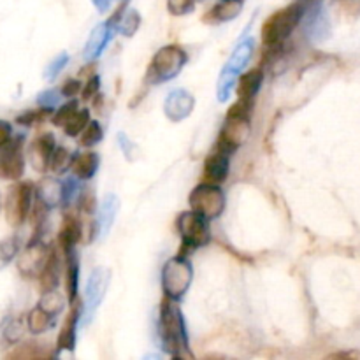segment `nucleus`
Wrapping results in <instances>:
<instances>
[{
  "mask_svg": "<svg viewBox=\"0 0 360 360\" xmlns=\"http://www.w3.org/2000/svg\"><path fill=\"white\" fill-rule=\"evenodd\" d=\"M164 350L174 359H192L188 347V334H186L185 319L179 309L178 301L164 297L160 306V322H158Z\"/></svg>",
  "mask_w": 360,
  "mask_h": 360,
  "instance_id": "f257e3e1",
  "label": "nucleus"
},
{
  "mask_svg": "<svg viewBox=\"0 0 360 360\" xmlns=\"http://www.w3.org/2000/svg\"><path fill=\"white\" fill-rule=\"evenodd\" d=\"M306 14V6L301 2L290 4L287 7L274 11L262 25V42L266 48L274 49L283 44L292 32L297 28Z\"/></svg>",
  "mask_w": 360,
  "mask_h": 360,
  "instance_id": "f03ea898",
  "label": "nucleus"
},
{
  "mask_svg": "<svg viewBox=\"0 0 360 360\" xmlns=\"http://www.w3.org/2000/svg\"><path fill=\"white\" fill-rule=\"evenodd\" d=\"M188 62V55L178 44H169L158 49L151 58L146 72V81L150 84H160L171 81L181 72L185 63Z\"/></svg>",
  "mask_w": 360,
  "mask_h": 360,
  "instance_id": "7ed1b4c3",
  "label": "nucleus"
},
{
  "mask_svg": "<svg viewBox=\"0 0 360 360\" xmlns=\"http://www.w3.org/2000/svg\"><path fill=\"white\" fill-rule=\"evenodd\" d=\"M193 280V267L188 257H172L162 269V290L164 297L181 301Z\"/></svg>",
  "mask_w": 360,
  "mask_h": 360,
  "instance_id": "20e7f679",
  "label": "nucleus"
},
{
  "mask_svg": "<svg viewBox=\"0 0 360 360\" xmlns=\"http://www.w3.org/2000/svg\"><path fill=\"white\" fill-rule=\"evenodd\" d=\"M178 231L181 236L179 253L181 257H188L195 250L202 248L211 241L210 225L206 218L200 217L195 211H183L178 217Z\"/></svg>",
  "mask_w": 360,
  "mask_h": 360,
  "instance_id": "39448f33",
  "label": "nucleus"
},
{
  "mask_svg": "<svg viewBox=\"0 0 360 360\" xmlns=\"http://www.w3.org/2000/svg\"><path fill=\"white\" fill-rule=\"evenodd\" d=\"M253 53V39L248 37L245 41H241L238 44V48L234 49V53L231 55V58L227 60L225 67L220 72V79H218L217 94L218 101L225 102L229 97H231V91L234 88L236 81L241 76V72L245 70L246 63L250 62Z\"/></svg>",
  "mask_w": 360,
  "mask_h": 360,
  "instance_id": "423d86ee",
  "label": "nucleus"
},
{
  "mask_svg": "<svg viewBox=\"0 0 360 360\" xmlns=\"http://www.w3.org/2000/svg\"><path fill=\"white\" fill-rule=\"evenodd\" d=\"M192 211L199 213L207 221L217 220L225 211V193L218 185L200 183L192 190L188 197Z\"/></svg>",
  "mask_w": 360,
  "mask_h": 360,
  "instance_id": "0eeeda50",
  "label": "nucleus"
},
{
  "mask_svg": "<svg viewBox=\"0 0 360 360\" xmlns=\"http://www.w3.org/2000/svg\"><path fill=\"white\" fill-rule=\"evenodd\" d=\"M34 204V186L32 183H16L7 190L6 197V218L9 225L13 227H20L25 220L28 218Z\"/></svg>",
  "mask_w": 360,
  "mask_h": 360,
  "instance_id": "6e6552de",
  "label": "nucleus"
},
{
  "mask_svg": "<svg viewBox=\"0 0 360 360\" xmlns=\"http://www.w3.org/2000/svg\"><path fill=\"white\" fill-rule=\"evenodd\" d=\"M109 280H111V274H109L105 267H97L90 274V278H88L86 292H84V304L81 306V319H83L84 326L90 323L101 302L104 301L105 292H108L109 287Z\"/></svg>",
  "mask_w": 360,
  "mask_h": 360,
  "instance_id": "1a4fd4ad",
  "label": "nucleus"
},
{
  "mask_svg": "<svg viewBox=\"0 0 360 360\" xmlns=\"http://www.w3.org/2000/svg\"><path fill=\"white\" fill-rule=\"evenodd\" d=\"M23 174V136L11 137L9 143L0 148V178L6 179V181H20Z\"/></svg>",
  "mask_w": 360,
  "mask_h": 360,
  "instance_id": "9d476101",
  "label": "nucleus"
},
{
  "mask_svg": "<svg viewBox=\"0 0 360 360\" xmlns=\"http://www.w3.org/2000/svg\"><path fill=\"white\" fill-rule=\"evenodd\" d=\"M250 136V120H239V118H227L225 116V123L218 136L217 150L224 151L231 157L232 153L239 150L245 144V141Z\"/></svg>",
  "mask_w": 360,
  "mask_h": 360,
  "instance_id": "9b49d317",
  "label": "nucleus"
},
{
  "mask_svg": "<svg viewBox=\"0 0 360 360\" xmlns=\"http://www.w3.org/2000/svg\"><path fill=\"white\" fill-rule=\"evenodd\" d=\"M118 18H120V11L111 18V20L104 21V23L97 25V27L94 28V32H91L86 46H84L83 56L86 62L97 60L98 56L102 55V51L105 49V46L111 42L112 34H115L116 28H118Z\"/></svg>",
  "mask_w": 360,
  "mask_h": 360,
  "instance_id": "f8f14e48",
  "label": "nucleus"
},
{
  "mask_svg": "<svg viewBox=\"0 0 360 360\" xmlns=\"http://www.w3.org/2000/svg\"><path fill=\"white\" fill-rule=\"evenodd\" d=\"M48 253L49 248H46L41 239H32L18 259V271L27 278H37L48 259Z\"/></svg>",
  "mask_w": 360,
  "mask_h": 360,
  "instance_id": "ddd939ff",
  "label": "nucleus"
},
{
  "mask_svg": "<svg viewBox=\"0 0 360 360\" xmlns=\"http://www.w3.org/2000/svg\"><path fill=\"white\" fill-rule=\"evenodd\" d=\"M56 143L53 134L42 132L41 136L35 137V141L32 143L30 151H28V157H30V164L34 165L35 171L44 172L49 169V160H51V155L55 151Z\"/></svg>",
  "mask_w": 360,
  "mask_h": 360,
  "instance_id": "4468645a",
  "label": "nucleus"
},
{
  "mask_svg": "<svg viewBox=\"0 0 360 360\" xmlns=\"http://www.w3.org/2000/svg\"><path fill=\"white\" fill-rule=\"evenodd\" d=\"M193 105H195V98L188 91L174 90L165 98V116L171 122H181V120H185L193 111Z\"/></svg>",
  "mask_w": 360,
  "mask_h": 360,
  "instance_id": "2eb2a0df",
  "label": "nucleus"
},
{
  "mask_svg": "<svg viewBox=\"0 0 360 360\" xmlns=\"http://www.w3.org/2000/svg\"><path fill=\"white\" fill-rule=\"evenodd\" d=\"M229 171H231L229 155L217 150L214 153H211L210 157L206 158V162H204V183H210V185H221V183L227 181Z\"/></svg>",
  "mask_w": 360,
  "mask_h": 360,
  "instance_id": "dca6fc26",
  "label": "nucleus"
},
{
  "mask_svg": "<svg viewBox=\"0 0 360 360\" xmlns=\"http://www.w3.org/2000/svg\"><path fill=\"white\" fill-rule=\"evenodd\" d=\"M72 308H70L69 315H67L65 322H63L62 329H60L58 340H56V348L58 350H69L72 352L76 347V338H77V326L81 322V304L74 301Z\"/></svg>",
  "mask_w": 360,
  "mask_h": 360,
  "instance_id": "f3484780",
  "label": "nucleus"
},
{
  "mask_svg": "<svg viewBox=\"0 0 360 360\" xmlns=\"http://www.w3.org/2000/svg\"><path fill=\"white\" fill-rule=\"evenodd\" d=\"M65 252V292L67 302L72 304L77 301V292H79V257L76 248L63 250Z\"/></svg>",
  "mask_w": 360,
  "mask_h": 360,
  "instance_id": "a211bd4d",
  "label": "nucleus"
},
{
  "mask_svg": "<svg viewBox=\"0 0 360 360\" xmlns=\"http://www.w3.org/2000/svg\"><path fill=\"white\" fill-rule=\"evenodd\" d=\"M60 276H62V266H60V257L55 248H49L48 259H46L44 266H42L41 273H39V285H41V292L55 290L60 283Z\"/></svg>",
  "mask_w": 360,
  "mask_h": 360,
  "instance_id": "6ab92c4d",
  "label": "nucleus"
},
{
  "mask_svg": "<svg viewBox=\"0 0 360 360\" xmlns=\"http://www.w3.org/2000/svg\"><path fill=\"white\" fill-rule=\"evenodd\" d=\"M246 0H218L210 13L204 14V21L210 23H227V21L236 20L241 14Z\"/></svg>",
  "mask_w": 360,
  "mask_h": 360,
  "instance_id": "aec40b11",
  "label": "nucleus"
},
{
  "mask_svg": "<svg viewBox=\"0 0 360 360\" xmlns=\"http://www.w3.org/2000/svg\"><path fill=\"white\" fill-rule=\"evenodd\" d=\"M35 195L41 200L42 204H46V207H56L63 204V181L56 178H44L39 183L37 190H35Z\"/></svg>",
  "mask_w": 360,
  "mask_h": 360,
  "instance_id": "412c9836",
  "label": "nucleus"
},
{
  "mask_svg": "<svg viewBox=\"0 0 360 360\" xmlns=\"http://www.w3.org/2000/svg\"><path fill=\"white\" fill-rule=\"evenodd\" d=\"M98 155L95 151H86V153L74 155V160L70 169L74 172V178H77L79 181H88L95 176V172L98 171Z\"/></svg>",
  "mask_w": 360,
  "mask_h": 360,
  "instance_id": "4be33fe9",
  "label": "nucleus"
},
{
  "mask_svg": "<svg viewBox=\"0 0 360 360\" xmlns=\"http://www.w3.org/2000/svg\"><path fill=\"white\" fill-rule=\"evenodd\" d=\"M120 210V200L116 195H105L104 200L101 204V210H98V220H97V231L101 236H108L111 231L112 224H115V218L118 214Z\"/></svg>",
  "mask_w": 360,
  "mask_h": 360,
  "instance_id": "5701e85b",
  "label": "nucleus"
},
{
  "mask_svg": "<svg viewBox=\"0 0 360 360\" xmlns=\"http://www.w3.org/2000/svg\"><path fill=\"white\" fill-rule=\"evenodd\" d=\"M83 238V225L76 217H65L58 232V243L63 250L76 248Z\"/></svg>",
  "mask_w": 360,
  "mask_h": 360,
  "instance_id": "b1692460",
  "label": "nucleus"
},
{
  "mask_svg": "<svg viewBox=\"0 0 360 360\" xmlns=\"http://www.w3.org/2000/svg\"><path fill=\"white\" fill-rule=\"evenodd\" d=\"M264 83V69L262 67H255V69L248 70L243 76L238 77V97L255 98L259 94L260 86Z\"/></svg>",
  "mask_w": 360,
  "mask_h": 360,
  "instance_id": "393cba45",
  "label": "nucleus"
},
{
  "mask_svg": "<svg viewBox=\"0 0 360 360\" xmlns=\"http://www.w3.org/2000/svg\"><path fill=\"white\" fill-rule=\"evenodd\" d=\"M55 326V316H51L49 313H46L44 309L35 306L27 316V329L32 334H42L46 330H49Z\"/></svg>",
  "mask_w": 360,
  "mask_h": 360,
  "instance_id": "a878e982",
  "label": "nucleus"
},
{
  "mask_svg": "<svg viewBox=\"0 0 360 360\" xmlns=\"http://www.w3.org/2000/svg\"><path fill=\"white\" fill-rule=\"evenodd\" d=\"M141 16L136 9H120L118 18V28L116 30L122 32L125 37H132L137 30H139Z\"/></svg>",
  "mask_w": 360,
  "mask_h": 360,
  "instance_id": "bb28decb",
  "label": "nucleus"
},
{
  "mask_svg": "<svg viewBox=\"0 0 360 360\" xmlns=\"http://www.w3.org/2000/svg\"><path fill=\"white\" fill-rule=\"evenodd\" d=\"M37 306L44 309L46 313H49L51 316H56L62 313L63 308H65V299H63V295L55 288V290L42 292V297Z\"/></svg>",
  "mask_w": 360,
  "mask_h": 360,
  "instance_id": "cd10ccee",
  "label": "nucleus"
},
{
  "mask_svg": "<svg viewBox=\"0 0 360 360\" xmlns=\"http://www.w3.org/2000/svg\"><path fill=\"white\" fill-rule=\"evenodd\" d=\"M90 122V111L88 109H77L69 120H67L65 125L62 127L63 132L69 137H77L84 130V127Z\"/></svg>",
  "mask_w": 360,
  "mask_h": 360,
  "instance_id": "c85d7f7f",
  "label": "nucleus"
},
{
  "mask_svg": "<svg viewBox=\"0 0 360 360\" xmlns=\"http://www.w3.org/2000/svg\"><path fill=\"white\" fill-rule=\"evenodd\" d=\"M72 160L74 155L69 150H65V148H55V151L51 155V160H49V169L55 174H63L72 165Z\"/></svg>",
  "mask_w": 360,
  "mask_h": 360,
  "instance_id": "c756f323",
  "label": "nucleus"
},
{
  "mask_svg": "<svg viewBox=\"0 0 360 360\" xmlns=\"http://www.w3.org/2000/svg\"><path fill=\"white\" fill-rule=\"evenodd\" d=\"M104 137V130H102L101 123L95 122V120H90L88 125L84 127V130L81 132V146L83 148H94L97 146L98 143Z\"/></svg>",
  "mask_w": 360,
  "mask_h": 360,
  "instance_id": "7c9ffc66",
  "label": "nucleus"
},
{
  "mask_svg": "<svg viewBox=\"0 0 360 360\" xmlns=\"http://www.w3.org/2000/svg\"><path fill=\"white\" fill-rule=\"evenodd\" d=\"M9 359H44L49 357L46 350H42L41 345L37 343H25L21 347H16V350L7 355Z\"/></svg>",
  "mask_w": 360,
  "mask_h": 360,
  "instance_id": "2f4dec72",
  "label": "nucleus"
},
{
  "mask_svg": "<svg viewBox=\"0 0 360 360\" xmlns=\"http://www.w3.org/2000/svg\"><path fill=\"white\" fill-rule=\"evenodd\" d=\"M253 115V98L239 97L236 104L231 105L227 112V118H239V120H250L252 122Z\"/></svg>",
  "mask_w": 360,
  "mask_h": 360,
  "instance_id": "473e14b6",
  "label": "nucleus"
},
{
  "mask_svg": "<svg viewBox=\"0 0 360 360\" xmlns=\"http://www.w3.org/2000/svg\"><path fill=\"white\" fill-rule=\"evenodd\" d=\"M49 115H53V109H46V108H37V109H30V111H25L23 115H20L16 118V122L20 125L25 127H34L37 123L44 122Z\"/></svg>",
  "mask_w": 360,
  "mask_h": 360,
  "instance_id": "72a5a7b5",
  "label": "nucleus"
},
{
  "mask_svg": "<svg viewBox=\"0 0 360 360\" xmlns=\"http://www.w3.org/2000/svg\"><path fill=\"white\" fill-rule=\"evenodd\" d=\"M77 204H79V211L84 214H94L97 210V199L91 188H81L77 193Z\"/></svg>",
  "mask_w": 360,
  "mask_h": 360,
  "instance_id": "f704fd0d",
  "label": "nucleus"
},
{
  "mask_svg": "<svg viewBox=\"0 0 360 360\" xmlns=\"http://www.w3.org/2000/svg\"><path fill=\"white\" fill-rule=\"evenodd\" d=\"M77 101H70V102H67V104H63V105H60L58 109H56L55 111V115L51 116V123L55 127H63L67 123V120L70 118V116L74 115V112L77 111Z\"/></svg>",
  "mask_w": 360,
  "mask_h": 360,
  "instance_id": "c9c22d12",
  "label": "nucleus"
},
{
  "mask_svg": "<svg viewBox=\"0 0 360 360\" xmlns=\"http://www.w3.org/2000/svg\"><path fill=\"white\" fill-rule=\"evenodd\" d=\"M199 0H167V11L172 16H185L195 9Z\"/></svg>",
  "mask_w": 360,
  "mask_h": 360,
  "instance_id": "e433bc0d",
  "label": "nucleus"
},
{
  "mask_svg": "<svg viewBox=\"0 0 360 360\" xmlns=\"http://www.w3.org/2000/svg\"><path fill=\"white\" fill-rule=\"evenodd\" d=\"M67 62H69V55H67V53H58V55L53 58V62L46 67V70H44L46 79L48 81L55 79V77L62 72L63 67L67 65Z\"/></svg>",
  "mask_w": 360,
  "mask_h": 360,
  "instance_id": "4c0bfd02",
  "label": "nucleus"
},
{
  "mask_svg": "<svg viewBox=\"0 0 360 360\" xmlns=\"http://www.w3.org/2000/svg\"><path fill=\"white\" fill-rule=\"evenodd\" d=\"M60 98H62V94H58L56 90H48V91H42V94L39 95L37 104H39V108L53 109L56 104H58Z\"/></svg>",
  "mask_w": 360,
  "mask_h": 360,
  "instance_id": "58836bf2",
  "label": "nucleus"
},
{
  "mask_svg": "<svg viewBox=\"0 0 360 360\" xmlns=\"http://www.w3.org/2000/svg\"><path fill=\"white\" fill-rule=\"evenodd\" d=\"M98 90H101V77L94 74V76L88 77V83L81 88V98L83 101H90L91 97H95L98 94Z\"/></svg>",
  "mask_w": 360,
  "mask_h": 360,
  "instance_id": "ea45409f",
  "label": "nucleus"
},
{
  "mask_svg": "<svg viewBox=\"0 0 360 360\" xmlns=\"http://www.w3.org/2000/svg\"><path fill=\"white\" fill-rule=\"evenodd\" d=\"M16 239H7V241L0 243V260L6 264V260L13 259L14 253H16Z\"/></svg>",
  "mask_w": 360,
  "mask_h": 360,
  "instance_id": "a19ab883",
  "label": "nucleus"
},
{
  "mask_svg": "<svg viewBox=\"0 0 360 360\" xmlns=\"http://www.w3.org/2000/svg\"><path fill=\"white\" fill-rule=\"evenodd\" d=\"M81 81L79 79H74V77H70V79L65 81V84L62 86V91L60 94L63 95V97H74V95L81 94Z\"/></svg>",
  "mask_w": 360,
  "mask_h": 360,
  "instance_id": "79ce46f5",
  "label": "nucleus"
},
{
  "mask_svg": "<svg viewBox=\"0 0 360 360\" xmlns=\"http://www.w3.org/2000/svg\"><path fill=\"white\" fill-rule=\"evenodd\" d=\"M11 137H13V127L4 122V120H0V148L9 143Z\"/></svg>",
  "mask_w": 360,
  "mask_h": 360,
  "instance_id": "37998d69",
  "label": "nucleus"
},
{
  "mask_svg": "<svg viewBox=\"0 0 360 360\" xmlns=\"http://www.w3.org/2000/svg\"><path fill=\"white\" fill-rule=\"evenodd\" d=\"M341 9L348 14H359L360 13V0H338Z\"/></svg>",
  "mask_w": 360,
  "mask_h": 360,
  "instance_id": "c03bdc74",
  "label": "nucleus"
},
{
  "mask_svg": "<svg viewBox=\"0 0 360 360\" xmlns=\"http://www.w3.org/2000/svg\"><path fill=\"white\" fill-rule=\"evenodd\" d=\"M91 2H94V6L97 7L101 13H105V11L109 9V6L112 4V0H91Z\"/></svg>",
  "mask_w": 360,
  "mask_h": 360,
  "instance_id": "a18cd8bd",
  "label": "nucleus"
},
{
  "mask_svg": "<svg viewBox=\"0 0 360 360\" xmlns=\"http://www.w3.org/2000/svg\"><path fill=\"white\" fill-rule=\"evenodd\" d=\"M347 357H359V354H334L329 359H347Z\"/></svg>",
  "mask_w": 360,
  "mask_h": 360,
  "instance_id": "49530a36",
  "label": "nucleus"
}]
</instances>
